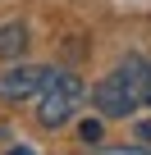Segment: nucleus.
<instances>
[{
    "label": "nucleus",
    "mask_w": 151,
    "mask_h": 155,
    "mask_svg": "<svg viewBox=\"0 0 151 155\" xmlns=\"http://www.w3.org/2000/svg\"><path fill=\"white\" fill-rule=\"evenodd\" d=\"M37 96H41V101H37L41 128H64V123L73 119V110H78V101H83V82H78L73 73H64V68H50Z\"/></svg>",
    "instance_id": "f257e3e1"
},
{
    "label": "nucleus",
    "mask_w": 151,
    "mask_h": 155,
    "mask_svg": "<svg viewBox=\"0 0 151 155\" xmlns=\"http://www.w3.org/2000/svg\"><path fill=\"white\" fill-rule=\"evenodd\" d=\"M92 105H96L105 119H128V114H133L142 101H137V96H133V91L119 82V78L110 73V78H101V82L92 87Z\"/></svg>",
    "instance_id": "f03ea898"
},
{
    "label": "nucleus",
    "mask_w": 151,
    "mask_h": 155,
    "mask_svg": "<svg viewBox=\"0 0 151 155\" xmlns=\"http://www.w3.org/2000/svg\"><path fill=\"white\" fill-rule=\"evenodd\" d=\"M50 68H37V64H14L0 73V101H28L32 91H41Z\"/></svg>",
    "instance_id": "7ed1b4c3"
},
{
    "label": "nucleus",
    "mask_w": 151,
    "mask_h": 155,
    "mask_svg": "<svg viewBox=\"0 0 151 155\" xmlns=\"http://www.w3.org/2000/svg\"><path fill=\"white\" fill-rule=\"evenodd\" d=\"M115 78H119V82H124L137 101H146V87H151V64H146L142 55H128V59L115 68Z\"/></svg>",
    "instance_id": "20e7f679"
},
{
    "label": "nucleus",
    "mask_w": 151,
    "mask_h": 155,
    "mask_svg": "<svg viewBox=\"0 0 151 155\" xmlns=\"http://www.w3.org/2000/svg\"><path fill=\"white\" fill-rule=\"evenodd\" d=\"M28 50V28L23 23H5L0 28V59H19Z\"/></svg>",
    "instance_id": "39448f33"
},
{
    "label": "nucleus",
    "mask_w": 151,
    "mask_h": 155,
    "mask_svg": "<svg viewBox=\"0 0 151 155\" xmlns=\"http://www.w3.org/2000/svg\"><path fill=\"white\" fill-rule=\"evenodd\" d=\"M83 137H87V141H96V137H101V123H96V119H87V123H83Z\"/></svg>",
    "instance_id": "423d86ee"
},
{
    "label": "nucleus",
    "mask_w": 151,
    "mask_h": 155,
    "mask_svg": "<svg viewBox=\"0 0 151 155\" xmlns=\"http://www.w3.org/2000/svg\"><path fill=\"white\" fill-rule=\"evenodd\" d=\"M137 137H142V141H151V123H137Z\"/></svg>",
    "instance_id": "0eeeda50"
},
{
    "label": "nucleus",
    "mask_w": 151,
    "mask_h": 155,
    "mask_svg": "<svg viewBox=\"0 0 151 155\" xmlns=\"http://www.w3.org/2000/svg\"><path fill=\"white\" fill-rule=\"evenodd\" d=\"M9 155H32V150H23V146H19V150H9Z\"/></svg>",
    "instance_id": "6e6552de"
},
{
    "label": "nucleus",
    "mask_w": 151,
    "mask_h": 155,
    "mask_svg": "<svg viewBox=\"0 0 151 155\" xmlns=\"http://www.w3.org/2000/svg\"><path fill=\"white\" fill-rule=\"evenodd\" d=\"M146 105H151V87H146Z\"/></svg>",
    "instance_id": "1a4fd4ad"
}]
</instances>
